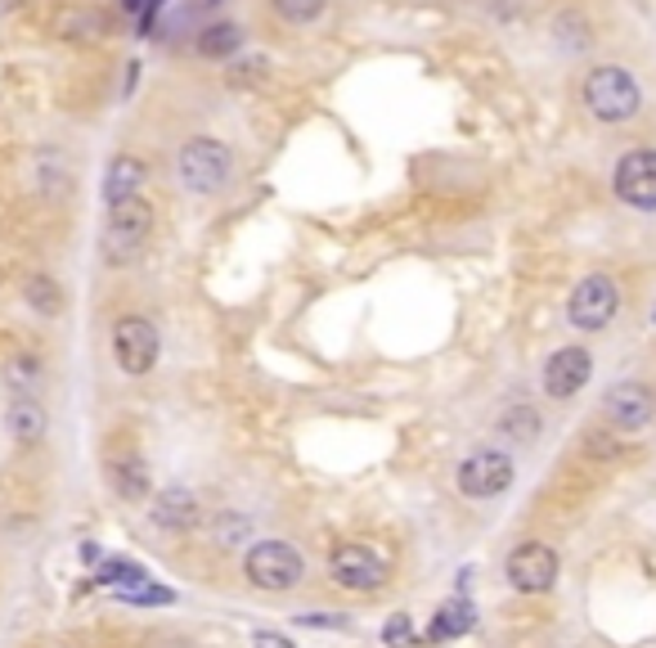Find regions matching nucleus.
<instances>
[{
	"instance_id": "13",
	"label": "nucleus",
	"mask_w": 656,
	"mask_h": 648,
	"mask_svg": "<svg viewBox=\"0 0 656 648\" xmlns=\"http://www.w3.org/2000/svg\"><path fill=\"white\" fill-rule=\"evenodd\" d=\"M108 32H113V14L90 6V0H63L50 14V37L59 46H99Z\"/></svg>"
},
{
	"instance_id": "30",
	"label": "nucleus",
	"mask_w": 656,
	"mask_h": 648,
	"mask_svg": "<svg viewBox=\"0 0 656 648\" xmlns=\"http://www.w3.org/2000/svg\"><path fill=\"white\" fill-rule=\"evenodd\" d=\"M477 6H481L490 19H499V23L521 19V0H477Z\"/></svg>"
},
{
	"instance_id": "6",
	"label": "nucleus",
	"mask_w": 656,
	"mask_h": 648,
	"mask_svg": "<svg viewBox=\"0 0 656 648\" xmlns=\"http://www.w3.org/2000/svg\"><path fill=\"white\" fill-rule=\"evenodd\" d=\"M243 577H248V586H257L266 595H288L301 586L306 559L288 540H252L243 554Z\"/></svg>"
},
{
	"instance_id": "25",
	"label": "nucleus",
	"mask_w": 656,
	"mask_h": 648,
	"mask_svg": "<svg viewBox=\"0 0 656 648\" xmlns=\"http://www.w3.org/2000/svg\"><path fill=\"white\" fill-rule=\"evenodd\" d=\"M473 626H477V608H473L468 599H446L441 608L431 612L427 635H431V639H459V635H468Z\"/></svg>"
},
{
	"instance_id": "24",
	"label": "nucleus",
	"mask_w": 656,
	"mask_h": 648,
	"mask_svg": "<svg viewBox=\"0 0 656 648\" xmlns=\"http://www.w3.org/2000/svg\"><path fill=\"white\" fill-rule=\"evenodd\" d=\"M95 586L113 590V595H131V590L149 586V568H140L136 559H103L95 568Z\"/></svg>"
},
{
	"instance_id": "3",
	"label": "nucleus",
	"mask_w": 656,
	"mask_h": 648,
	"mask_svg": "<svg viewBox=\"0 0 656 648\" xmlns=\"http://www.w3.org/2000/svg\"><path fill=\"white\" fill-rule=\"evenodd\" d=\"M176 185L193 198H211L235 180V149L221 136H189L176 145Z\"/></svg>"
},
{
	"instance_id": "7",
	"label": "nucleus",
	"mask_w": 656,
	"mask_h": 648,
	"mask_svg": "<svg viewBox=\"0 0 656 648\" xmlns=\"http://www.w3.org/2000/svg\"><path fill=\"white\" fill-rule=\"evenodd\" d=\"M328 577L347 595H374L391 581V563L369 546V540H338L328 554Z\"/></svg>"
},
{
	"instance_id": "19",
	"label": "nucleus",
	"mask_w": 656,
	"mask_h": 648,
	"mask_svg": "<svg viewBox=\"0 0 656 648\" xmlns=\"http://www.w3.org/2000/svg\"><path fill=\"white\" fill-rule=\"evenodd\" d=\"M243 46H248V32H243L239 23H230V19H216V23H207V28L193 37V55H198V59H211V63L235 59Z\"/></svg>"
},
{
	"instance_id": "31",
	"label": "nucleus",
	"mask_w": 656,
	"mask_h": 648,
	"mask_svg": "<svg viewBox=\"0 0 656 648\" xmlns=\"http://www.w3.org/2000/svg\"><path fill=\"white\" fill-rule=\"evenodd\" d=\"M297 626H310V630H347L351 621L347 617H334V612H306V617H297Z\"/></svg>"
},
{
	"instance_id": "16",
	"label": "nucleus",
	"mask_w": 656,
	"mask_h": 648,
	"mask_svg": "<svg viewBox=\"0 0 656 648\" xmlns=\"http://www.w3.org/2000/svg\"><path fill=\"white\" fill-rule=\"evenodd\" d=\"M103 478H108V487H113V495H122L127 504H145L149 491H153V473H149V464H145L136 451L108 455Z\"/></svg>"
},
{
	"instance_id": "2",
	"label": "nucleus",
	"mask_w": 656,
	"mask_h": 648,
	"mask_svg": "<svg viewBox=\"0 0 656 648\" xmlns=\"http://www.w3.org/2000/svg\"><path fill=\"white\" fill-rule=\"evenodd\" d=\"M149 239H153V203L145 194L103 207V226H99V257H103V266H113V271L136 266L145 257Z\"/></svg>"
},
{
	"instance_id": "10",
	"label": "nucleus",
	"mask_w": 656,
	"mask_h": 648,
	"mask_svg": "<svg viewBox=\"0 0 656 648\" xmlns=\"http://www.w3.org/2000/svg\"><path fill=\"white\" fill-rule=\"evenodd\" d=\"M558 572H563V559H558V550L549 546V540H521V546L508 554V563H504V577H508V586L517 595L554 590Z\"/></svg>"
},
{
	"instance_id": "33",
	"label": "nucleus",
	"mask_w": 656,
	"mask_h": 648,
	"mask_svg": "<svg viewBox=\"0 0 656 648\" xmlns=\"http://www.w3.org/2000/svg\"><path fill=\"white\" fill-rule=\"evenodd\" d=\"M19 10H28V0H0V19H10Z\"/></svg>"
},
{
	"instance_id": "32",
	"label": "nucleus",
	"mask_w": 656,
	"mask_h": 648,
	"mask_svg": "<svg viewBox=\"0 0 656 648\" xmlns=\"http://www.w3.org/2000/svg\"><path fill=\"white\" fill-rule=\"evenodd\" d=\"M252 648H297L292 644V635H284V630H252Z\"/></svg>"
},
{
	"instance_id": "29",
	"label": "nucleus",
	"mask_w": 656,
	"mask_h": 648,
	"mask_svg": "<svg viewBox=\"0 0 656 648\" xmlns=\"http://www.w3.org/2000/svg\"><path fill=\"white\" fill-rule=\"evenodd\" d=\"M409 639H414V621H409V612H396V617L382 626V644L400 648V644H409Z\"/></svg>"
},
{
	"instance_id": "12",
	"label": "nucleus",
	"mask_w": 656,
	"mask_h": 648,
	"mask_svg": "<svg viewBox=\"0 0 656 648\" xmlns=\"http://www.w3.org/2000/svg\"><path fill=\"white\" fill-rule=\"evenodd\" d=\"M598 410L612 423V432H643L656 419V392L647 383H638V379H625V383H612L603 392Z\"/></svg>"
},
{
	"instance_id": "4",
	"label": "nucleus",
	"mask_w": 656,
	"mask_h": 648,
	"mask_svg": "<svg viewBox=\"0 0 656 648\" xmlns=\"http://www.w3.org/2000/svg\"><path fill=\"white\" fill-rule=\"evenodd\" d=\"M108 343H113V365L127 374V379H145L158 370L162 361V334L158 324L140 311H127L113 320V334H108Z\"/></svg>"
},
{
	"instance_id": "14",
	"label": "nucleus",
	"mask_w": 656,
	"mask_h": 648,
	"mask_svg": "<svg viewBox=\"0 0 656 648\" xmlns=\"http://www.w3.org/2000/svg\"><path fill=\"white\" fill-rule=\"evenodd\" d=\"M0 423H6V438L19 446V451H32L50 438V410L41 396H14L6 401V410H0Z\"/></svg>"
},
{
	"instance_id": "15",
	"label": "nucleus",
	"mask_w": 656,
	"mask_h": 648,
	"mask_svg": "<svg viewBox=\"0 0 656 648\" xmlns=\"http://www.w3.org/2000/svg\"><path fill=\"white\" fill-rule=\"evenodd\" d=\"M153 180V167L131 154V149H118L113 158L103 163V180H99V194H103V207L108 203H122V198H136L145 185Z\"/></svg>"
},
{
	"instance_id": "18",
	"label": "nucleus",
	"mask_w": 656,
	"mask_h": 648,
	"mask_svg": "<svg viewBox=\"0 0 656 648\" xmlns=\"http://www.w3.org/2000/svg\"><path fill=\"white\" fill-rule=\"evenodd\" d=\"M549 37L563 55H589L598 46V28L594 19L580 10V6H563L554 19H549Z\"/></svg>"
},
{
	"instance_id": "26",
	"label": "nucleus",
	"mask_w": 656,
	"mask_h": 648,
	"mask_svg": "<svg viewBox=\"0 0 656 648\" xmlns=\"http://www.w3.org/2000/svg\"><path fill=\"white\" fill-rule=\"evenodd\" d=\"M499 432H504V438H513V442H530L535 432H539L535 405H508V410L499 414Z\"/></svg>"
},
{
	"instance_id": "28",
	"label": "nucleus",
	"mask_w": 656,
	"mask_h": 648,
	"mask_svg": "<svg viewBox=\"0 0 656 648\" xmlns=\"http://www.w3.org/2000/svg\"><path fill=\"white\" fill-rule=\"evenodd\" d=\"M122 603H136V608H167V603H176V590H167V586H140V590H131V595H118Z\"/></svg>"
},
{
	"instance_id": "11",
	"label": "nucleus",
	"mask_w": 656,
	"mask_h": 648,
	"mask_svg": "<svg viewBox=\"0 0 656 648\" xmlns=\"http://www.w3.org/2000/svg\"><path fill=\"white\" fill-rule=\"evenodd\" d=\"M589 379H594V352L580 347V343L558 347L549 361H544V370H539V387H544V396H549V401L580 396L589 387Z\"/></svg>"
},
{
	"instance_id": "17",
	"label": "nucleus",
	"mask_w": 656,
	"mask_h": 648,
	"mask_svg": "<svg viewBox=\"0 0 656 648\" xmlns=\"http://www.w3.org/2000/svg\"><path fill=\"white\" fill-rule=\"evenodd\" d=\"M149 518H153L162 531L185 536V531H193V527L202 522V504H198L193 491H185V487H167V491H158V495L149 500Z\"/></svg>"
},
{
	"instance_id": "21",
	"label": "nucleus",
	"mask_w": 656,
	"mask_h": 648,
	"mask_svg": "<svg viewBox=\"0 0 656 648\" xmlns=\"http://www.w3.org/2000/svg\"><path fill=\"white\" fill-rule=\"evenodd\" d=\"M32 180H37V189H41V198H59V194H68L72 167H68L63 149H54V145H41V149L32 154Z\"/></svg>"
},
{
	"instance_id": "20",
	"label": "nucleus",
	"mask_w": 656,
	"mask_h": 648,
	"mask_svg": "<svg viewBox=\"0 0 656 648\" xmlns=\"http://www.w3.org/2000/svg\"><path fill=\"white\" fill-rule=\"evenodd\" d=\"M0 379H6V387L14 396H41L46 392V361L37 352H10L6 365H0Z\"/></svg>"
},
{
	"instance_id": "22",
	"label": "nucleus",
	"mask_w": 656,
	"mask_h": 648,
	"mask_svg": "<svg viewBox=\"0 0 656 648\" xmlns=\"http://www.w3.org/2000/svg\"><path fill=\"white\" fill-rule=\"evenodd\" d=\"M23 302H28L41 320H59V315H63V288H59V279L46 275V271H28V275H23Z\"/></svg>"
},
{
	"instance_id": "23",
	"label": "nucleus",
	"mask_w": 656,
	"mask_h": 648,
	"mask_svg": "<svg viewBox=\"0 0 656 648\" xmlns=\"http://www.w3.org/2000/svg\"><path fill=\"white\" fill-rule=\"evenodd\" d=\"M266 10L279 28L288 32H306L328 14V0H266Z\"/></svg>"
},
{
	"instance_id": "9",
	"label": "nucleus",
	"mask_w": 656,
	"mask_h": 648,
	"mask_svg": "<svg viewBox=\"0 0 656 648\" xmlns=\"http://www.w3.org/2000/svg\"><path fill=\"white\" fill-rule=\"evenodd\" d=\"M513 482H517L513 455H504L495 446H481V451L464 455L459 469H455V487H459L464 500H499Z\"/></svg>"
},
{
	"instance_id": "8",
	"label": "nucleus",
	"mask_w": 656,
	"mask_h": 648,
	"mask_svg": "<svg viewBox=\"0 0 656 648\" xmlns=\"http://www.w3.org/2000/svg\"><path fill=\"white\" fill-rule=\"evenodd\" d=\"M612 194L620 207L656 216V145H634L612 167Z\"/></svg>"
},
{
	"instance_id": "27",
	"label": "nucleus",
	"mask_w": 656,
	"mask_h": 648,
	"mask_svg": "<svg viewBox=\"0 0 656 648\" xmlns=\"http://www.w3.org/2000/svg\"><path fill=\"white\" fill-rule=\"evenodd\" d=\"M243 540H252V522H248L243 513H226V518H216V527H211V546L230 550V546H243Z\"/></svg>"
},
{
	"instance_id": "1",
	"label": "nucleus",
	"mask_w": 656,
	"mask_h": 648,
	"mask_svg": "<svg viewBox=\"0 0 656 648\" xmlns=\"http://www.w3.org/2000/svg\"><path fill=\"white\" fill-rule=\"evenodd\" d=\"M580 108L598 127H634L647 108V90L629 63H594L580 77Z\"/></svg>"
},
{
	"instance_id": "5",
	"label": "nucleus",
	"mask_w": 656,
	"mask_h": 648,
	"mask_svg": "<svg viewBox=\"0 0 656 648\" xmlns=\"http://www.w3.org/2000/svg\"><path fill=\"white\" fill-rule=\"evenodd\" d=\"M620 279L607 271H589L576 279L571 297H567V324L576 334H603L607 324L620 315Z\"/></svg>"
}]
</instances>
